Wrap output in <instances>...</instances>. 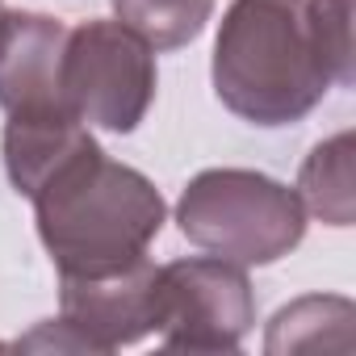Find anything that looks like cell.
I'll list each match as a JSON object with an SVG mask.
<instances>
[{"mask_svg":"<svg viewBox=\"0 0 356 356\" xmlns=\"http://www.w3.org/2000/svg\"><path fill=\"white\" fill-rule=\"evenodd\" d=\"M38 239L59 277L122 268L155 243L168 206L159 189L130 163H118L92 138L30 197Z\"/></svg>","mask_w":356,"mask_h":356,"instance_id":"obj_1","label":"cell"},{"mask_svg":"<svg viewBox=\"0 0 356 356\" xmlns=\"http://www.w3.org/2000/svg\"><path fill=\"white\" fill-rule=\"evenodd\" d=\"M214 92L252 126L302 122L335 84L306 0H231L214 42Z\"/></svg>","mask_w":356,"mask_h":356,"instance_id":"obj_2","label":"cell"},{"mask_svg":"<svg viewBox=\"0 0 356 356\" xmlns=\"http://www.w3.org/2000/svg\"><path fill=\"white\" fill-rule=\"evenodd\" d=\"M181 235L239 268L277 264L306 235L298 193L252 168H206L176 202Z\"/></svg>","mask_w":356,"mask_h":356,"instance_id":"obj_3","label":"cell"},{"mask_svg":"<svg viewBox=\"0 0 356 356\" xmlns=\"http://www.w3.org/2000/svg\"><path fill=\"white\" fill-rule=\"evenodd\" d=\"M63 101L97 130L130 134L155 101V47L122 22H84L67 30Z\"/></svg>","mask_w":356,"mask_h":356,"instance_id":"obj_4","label":"cell"},{"mask_svg":"<svg viewBox=\"0 0 356 356\" xmlns=\"http://www.w3.org/2000/svg\"><path fill=\"white\" fill-rule=\"evenodd\" d=\"M256 323V293L218 256L172 260L155 277V331L172 352H235Z\"/></svg>","mask_w":356,"mask_h":356,"instance_id":"obj_5","label":"cell"},{"mask_svg":"<svg viewBox=\"0 0 356 356\" xmlns=\"http://www.w3.org/2000/svg\"><path fill=\"white\" fill-rule=\"evenodd\" d=\"M159 268L138 256L109 273L59 277V323L76 331L84 352H113L155 331Z\"/></svg>","mask_w":356,"mask_h":356,"instance_id":"obj_6","label":"cell"},{"mask_svg":"<svg viewBox=\"0 0 356 356\" xmlns=\"http://www.w3.org/2000/svg\"><path fill=\"white\" fill-rule=\"evenodd\" d=\"M63 47H67V26L59 17L47 13L0 17V109L5 113L67 109Z\"/></svg>","mask_w":356,"mask_h":356,"instance_id":"obj_7","label":"cell"},{"mask_svg":"<svg viewBox=\"0 0 356 356\" xmlns=\"http://www.w3.org/2000/svg\"><path fill=\"white\" fill-rule=\"evenodd\" d=\"M88 143H92V134L72 109L9 113V122H5V172L22 197H34Z\"/></svg>","mask_w":356,"mask_h":356,"instance_id":"obj_8","label":"cell"},{"mask_svg":"<svg viewBox=\"0 0 356 356\" xmlns=\"http://www.w3.org/2000/svg\"><path fill=\"white\" fill-rule=\"evenodd\" d=\"M298 202L327 227H352L356 218V138L352 130H339L335 138H323L298 172Z\"/></svg>","mask_w":356,"mask_h":356,"instance_id":"obj_9","label":"cell"},{"mask_svg":"<svg viewBox=\"0 0 356 356\" xmlns=\"http://www.w3.org/2000/svg\"><path fill=\"white\" fill-rule=\"evenodd\" d=\"M352 323H356V306L348 298H298L289 306H281L268 323V352H302V348H352Z\"/></svg>","mask_w":356,"mask_h":356,"instance_id":"obj_10","label":"cell"},{"mask_svg":"<svg viewBox=\"0 0 356 356\" xmlns=\"http://www.w3.org/2000/svg\"><path fill=\"white\" fill-rule=\"evenodd\" d=\"M109 5L118 22L147 38L155 51L189 47L214 13V0H109Z\"/></svg>","mask_w":356,"mask_h":356,"instance_id":"obj_11","label":"cell"},{"mask_svg":"<svg viewBox=\"0 0 356 356\" xmlns=\"http://www.w3.org/2000/svg\"><path fill=\"white\" fill-rule=\"evenodd\" d=\"M314 42L331 67L335 84L356 80V51H352V0H306Z\"/></svg>","mask_w":356,"mask_h":356,"instance_id":"obj_12","label":"cell"},{"mask_svg":"<svg viewBox=\"0 0 356 356\" xmlns=\"http://www.w3.org/2000/svg\"><path fill=\"white\" fill-rule=\"evenodd\" d=\"M0 17H5V0H0Z\"/></svg>","mask_w":356,"mask_h":356,"instance_id":"obj_13","label":"cell"}]
</instances>
